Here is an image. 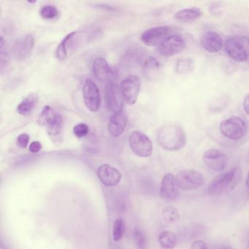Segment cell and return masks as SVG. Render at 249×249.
<instances>
[{
	"mask_svg": "<svg viewBox=\"0 0 249 249\" xmlns=\"http://www.w3.org/2000/svg\"><path fill=\"white\" fill-rule=\"evenodd\" d=\"M159 145L167 151H178L186 145V135L181 126L168 124L159 130L157 136Z\"/></svg>",
	"mask_w": 249,
	"mask_h": 249,
	"instance_id": "obj_1",
	"label": "cell"
},
{
	"mask_svg": "<svg viewBox=\"0 0 249 249\" xmlns=\"http://www.w3.org/2000/svg\"><path fill=\"white\" fill-rule=\"evenodd\" d=\"M242 171L235 167L213 180L208 188V194L211 196H221L235 189L241 180Z\"/></svg>",
	"mask_w": 249,
	"mask_h": 249,
	"instance_id": "obj_2",
	"label": "cell"
},
{
	"mask_svg": "<svg viewBox=\"0 0 249 249\" xmlns=\"http://www.w3.org/2000/svg\"><path fill=\"white\" fill-rule=\"evenodd\" d=\"M224 50L235 62H246L249 58V37L246 36L230 37L225 41Z\"/></svg>",
	"mask_w": 249,
	"mask_h": 249,
	"instance_id": "obj_3",
	"label": "cell"
},
{
	"mask_svg": "<svg viewBox=\"0 0 249 249\" xmlns=\"http://www.w3.org/2000/svg\"><path fill=\"white\" fill-rule=\"evenodd\" d=\"M37 122L41 126H46L48 133L52 137L60 135L63 127V119L51 106L43 107L37 119Z\"/></svg>",
	"mask_w": 249,
	"mask_h": 249,
	"instance_id": "obj_4",
	"label": "cell"
},
{
	"mask_svg": "<svg viewBox=\"0 0 249 249\" xmlns=\"http://www.w3.org/2000/svg\"><path fill=\"white\" fill-rule=\"evenodd\" d=\"M219 130L226 138L233 141H239L246 135L247 126L246 122L241 118L231 116L221 122Z\"/></svg>",
	"mask_w": 249,
	"mask_h": 249,
	"instance_id": "obj_5",
	"label": "cell"
},
{
	"mask_svg": "<svg viewBox=\"0 0 249 249\" xmlns=\"http://www.w3.org/2000/svg\"><path fill=\"white\" fill-rule=\"evenodd\" d=\"M129 143L132 152L138 157L146 158L152 154V142L145 133L141 131H133L130 134Z\"/></svg>",
	"mask_w": 249,
	"mask_h": 249,
	"instance_id": "obj_6",
	"label": "cell"
},
{
	"mask_svg": "<svg viewBox=\"0 0 249 249\" xmlns=\"http://www.w3.org/2000/svg\"><path fill=\"white\" fill-rule=\"evenodd\" d=\"M176 186L182 190L199 189L205 183L203 176L195 170H181L176 177Z\"/></svg>",
	"mask_w": 249,
	"mask_h": 249,
	"instance_id": "obj_7",
	"label": "cell"
},
{
	"mask_svg": "<svg viewBox=\"0 0 249 249\" xmlns=\"http://www.w3.org/2000/svg\"><path fill=\"white\" fill-rule=\"evenodd\" d=\"M120 89L124 102L128 105H134L141 91V79L138 75H129L122 81Z\"/></svg>",
	"mask_w": 249,
	"mask_h": 249,
	"instance_id": "obj_8",
	"label": "cell"
},
{
	"mask_svg": "<svg viewBox=\"0 0 249 249\" xmlns=\"http://www.w3.org/2000/svg\"><path fill=\"white\" fill-rule=\"evenodd\" d=\"M173 28L170 26H160L145 30L142 36L141 40L146 46H160L169 36L173 35Z\"/></svg>",
	"mask_w": 249,
	"mask_h": 249,
	"instance_id": "obj_9",
	"label": "cell"
},
{
	"mask_svg": "<svg viewBox=\"0 0 249 249\" xmlns=\"http://www.w3.org/2000/svg\"><path fill=\"white\" fill-rule=\"evenodd\" d=\"M105 99L107 110L116 113L124 109V100L122 98L120 87L113 81L107 83L105 89Z\"/></svg>",
	"mask_w": 249,
	"mask_h": 249,
	"instance_id": "obj_10",
	"label": "cell"
},
{
	"mask_svg": "<svg viewBox=\"0 0 249 249\" xmlns=\"http://www.w3.org/2000/svg\"><path fill=\"white\" fill-rule=\"evenodd\" d=\"M185 46L186 41L183 36L173 34L158 46L157 51L161 56L170 57L181 52Z\"/></svg>",
	"mask_w": 249,
	"mask_h": 249,
	"instance_id": "obj_11",
	"label": "cell"
},
{
	"mask_svg": "<svg viewBox=\"0 0 249 249\" xmlns=\"http://www.w3.org/2000/svg\"><path fill=\"white\" fill-rule=\"evenodd\" d=\"M83 97L87 108L92 113H97L100 107L101 98L100 90L94 81L90 79L85 81L83 88Z\"/></svg>",
	"mask_w": 249,
	"mask_h": 249,
	"instance_id": "obj_12",
	"label": "cell"
},
{
	"mask_svg": "<svg viewBox=\"0 0 249 249\" xmlns=\"http://www.w3.org/2000/svg\"><path fill=\"white\" fill-rule=\"evenodd\" d=\"M34 37L31 35H27L24 37L17 39L11 48L13 56L18 61L27 59L34 49Z\"/></svg>",
	"mask_w": 249,
	"mask_h": 249,
	"instance_id": "obj_13",
	"label": "cell"
},
{
	"mask_svg": "<svg viewBox=\"0 0 249 249\" xmlns=\"http://www.w3.org/2000/svg\"><path fill=\"white\" fill-rule=\"evenodd\" d=\"M202 160L208 168L215 172L222 171L228 164L227 155L215 148H211L205 151Z\"/></svg>",
	"mask_w": 249,
	"mask_h": 249,
	"instance_id": "obj_14",
	"label": "cell"
},
{
	"mask_svg": "<svg viewBox=\"0 0 249 249\" xmlns=\"http://www.w3.org/2000/svg\"><path fill=\"white\" fill-rule=\"evenodd\" d=\"M97 174L102 183L108 187L119 184L122 179V173L120 171L107 164L100 166L97 170Z\"/></svg>",
	"mask_w": 249,
	"mask_h": 249,
	"instance_id": "obj_15",
	"label": "cell"
},
{
	"mask_svg": "<svg viewBox=\"0 0 249 249\" xmlns=\"http://www.w3.org/2000/svg\"><path fill=\"white\" fill-rule=\"evenodd\" d=\"M127 115L124 109L113 113L109 119L107 130L113 138H119L124 132L127 125Z\"/></svg>",
	"mask_w": 249,
	"mask_h": 249,
	"instance_id": "obj_16",
	"label": "cell"
},
{
	"mask_svg": "<svg viewBox=\"0 0 249 249\" xmlns=\"http://www.w3.org/2000/svg\"><path fill=\"white\" fill-rule=\"evenodd\" d=\"M92 71L97 79L103 82H110L113 78V72L111 67L103 57H97L92 63Z\"/></svg>",
	"mask_w": 249,
	"mask_h": 249,
	"instance_id": "obj_17",
	"label": "cell"
},
{
	"mask_svg": "<svg viewBox=\"0 0 249 249\" xmlns=\"http://www.w3.org/2000/svg\"><path fill=\"white\" fill-rule=\"evenodd\" d=\"M202 48L210 53H216L222 49L224 41L221 36L215 32L208 31L201 37Z\"/></svg>",
	"mask_w": 249,
	"mask_h": 249,
	"instance_id": "obj_18",
	"label": "cell"
},
{
	"mask_svg": "<svg viewBox=\"0 0 249 249\" xmlns=\"http://www.w3.org/2000/svg\"><path fill=\"white\" fill-rule=\"evenodd\" d=\"M176 178L172 173L165 175L161 180L160 195L167 200H175L178 196L176 188Z\"/></svg>",
	"mask_w": 249,
	"mask_h": 249,
	"instance_id": "obj_19",
	"label": "cell"
},
{
	"mask_svg": "<svg viewBox=\"0 0 249 249\" xmlns=\"http://www.w3.org/2000/svg\"><path fill=\"white\" fill-rule=\"evenodd\" d=\"M38 103V97L36 94L27 95L17 106V112L22 116H29L33 113Z\"/></svg>",
	"mask_w": 249,
	"mask_h": 249,
	"instance_id": "obj_20",
	"label": "cell"
},
{
	"mask_svg": "<svg viewBox=\"0 0 249 249\" xmlns=\"http://www.w3.org/2000/svg\"><path fill=\"white\" fill-rule=\"evenodd\" d=\"M202 15V11L197 8H186L180 10L175 14L174 17L177 21L183 23H189L198 19Z\"/></svg>",
	"mask_w": 249,
	"mask_h": 249,
	"instance_id": "obj_21",
	"label": "cell"
},
{
	"mask_svg": "<svg viewBox=\"0 0 249 249\" xmlns=\"http://www.w3.org/2000/svg\"><path fill=\"white\" fill-rule=\"evenodd\" d=\"M159 243L162 249H173L177 245V235L173 231H162L159 236Z\"/></svg>",
	"mask_w": 249,
	"mask_h": 249,
	"instance_id": "obj_22",
	"label": "cell"
},
{
	"mask_svg": "<svg viewBox=\"0 0 249 249\" xmlns=\"http://www.w3.org/2000/svg\"><path fill=\"white\" fill-rule=\"evenodd\" d=\"M76 34L77 33L75 32L69 33V34L67 35L66 37H64L63 40L59 43L56 51V56L58 59L64 60V59H66L67 56H68V45L72 41V39L76 36Z\"/></svg>",
	"mask_w": 249,
	"mask_h": 249,
	"instance_id": "obj_23",
	"label": "cell"
},
{
	"mask_svg": "<svg viewBox=\"0 0 249 249\" xmlns=\"http://www.w3.org/2000/svg\"><path fill=\"white\" fill-rule=\"evenodd\" d=\"M164 221L168 223H175L180 219V213L175 207L168 206L164 208L161 213Z\"/></svg>",
	"mask_w": 249,
	"mask_h": 249,
	"instance_id": "obj_24",
	"label": "cell"
},
{
	"mask_svg": "<svg viewBox=\"0 0 249 249\" xmlns=\"http://www.w3.org/2000/svg\"><path fill=\"white\" fill-rule=\"evenodd\" d=\"M125 231V223L122 218H119L114 221L113 227V238L115 241H119L123 238Z\"/></svg>",
	"mask_w": 249,
	"mask_h": 249,
	"instance_id": "obj_25",
	"label": "cell"
},
{
	"mask_svg": "<svg viewBox=\"0 0 249 249\" xmlns=\"http://www.w3.org/2000/svg\"><path fill=\"white\" fill-rule=\"evenodd\" d=\"M40 16L44 19H53L57 17L58 10L53 5H46L40 10Z\"/></svg>",
	"mask_w": 249,
	"mask_h": 249,
	"instance_id": "obj_26",
	"label": "cell"
},
{
	"mask_svg": "<svg viewBox=\"0 0 249 249\" xmlns=\"http://www.w3.org/2000/svg\"><path fill=\"white\" fill-rule=\"evenodd\" d=\"M193 63L192 61L189 59H183L178 61L177 64V72L179 73H186L189 72L192 69Z\"/></svg>",
	"mask_w": 249,
	"mask_h": 249,
	"instance_id": "obj_27",
	"label": "cell"
},
{
	"mask_svg": "<svg viewBox=\"0 0 249 249\" xmlns=\"http://www.w3.org/2000/svg\"><path fill=\"white\" fill-rule=\"evenodd\" d=\"M89 132V126L85 123H81L74 126L73 133L77 138H81L87 136Z\"/></svg>",
	"mask_w": 249,
	"mask_h": 249,
	"instance_id": "obj_28",
	"label": "cell"
},
{
	"mask_svg": "<svg viewBox=\"0 0 249 249\" xmlns=\"http://www.w3.org/2000/svg\"><path fill=\"white\" fill-rule=\"evenodd\" d=\"M135 240L139 249H145V243H145V234L138 227L135 228Z\"/></svg>",
	"mask_w": 249,
	"mask_h": 249,
	"instance_id": "obj_29",
	"label": "cell"
},
{
	"mask_svg": "<svg viewBox=\"0 0 249 249\" xmlns=\"http://www.w3.org/2000/svg\"><path fill=\"white\" fill-rule=\"evenodd\" d=\"M30 142V136L27 134H21L17 138V143L19 148H26Z\"/></svg>",
	"mask_w": 249,
	"mask_h": 249,
	"instance_id": "obj_30",
	"label": "cell"
},
{
	"mask_svg": "<svg viewBox=\"0 0 249 249\" xmlns=\"http://www.w3.org/2000/svg\"><path fill=\"white\" fill-rule=\"evenodd\" d=\"M145 67L147 69H157L160 67V63L155 58L149 57L145 59Z\"/></svg>",
	"mask_w": 249,
	"mask_h": 249,
	"instance_id": "obj_31",
	"label": "cell"
},
{
	"mask_svg": "<svg viewBox=\"0 0 249 249\" xmlns=\"http://www.w3.org/2000/svg\"><path fill=\"white\" fill-rule=\"evenodd\" d=\"M191 249H211L208 245L202 240H196L192 243Z\"/></svg>",
	"mask_w": 249,
	"mask_h": 249,
	"instance_id": "obj_32",
	"label": "cell"
},
{
	"mask_svg": "<svg viewBox=\"0 0 249 249\" xmlns=\"http://www.w3.org/2000/svg\"><path fill=\"white\" fill-rule=\"evenodd\" d=\"M42 144L39 141H34L30 145V151L33 154L38 153L41 150Z\"/></svg>",
	"mask_w": 249,
	"mask_h": 249,
	"instance_id": "obj_33",
	"label": "cell"
},
{
	"mask_svg": "<svg viewBox=\"0 0 249 249\" xmlns=\"http://www.w3.org/2000/svg\"><path fill=\"white\" fill-rule=\"evenodd\" d=\"M2 54H1V69L2 71H3L4 67L7 66L9 62V57H8V54L4 52L3 50H1Z\"/></svg>",
	"mask_w": 249,
	"mask_h": 249,
	"instance_id": "obj_34",
	"label": "cell"
},
{
	"mask_svg": "<svg viewBox=\"0 0 249 249\" xmlns=\"http://www.w3.org/2000/svg\"><path fill=\"white\" fill-rule=\"evenodd\" d=\"M243 109H244L246 114L249 116V94H248L245 97L244 101H243Z\"/></svg>",
	"mask_w": 249,
	"mask_h": 249,
	"instance_id": "obj_35",
	"label": "cell"
},
{
	"mask_svg": "<svg viewBox=\"0 0 249 249\" xmlns=\"http://www.w3.org/2000/svg\"><path fill=\"white\" fill-rule=\"evenodd\" d=\"M246 186H247L248 189H249V174H248L247 178H246Z\"/></svg>",
	"mask_w": 249,
	"mask_h": 249,
	"instance_id": "obj_36",
	"label": "cell"
},
{
	"mask_svg": "<svg viewBox=\"0 0 249 249\" xmlns=\"http://www.w3.org/2000/svg\"><path fill=\"white\" fill-rule=\"evenodd\" d=\"M221 249H232L231 247H230V246H224V247L221 248Z\"/></svg>",
	"mask_w": 249,
	"mask_h": 249,
	"instance_id": "obj_37",
	"label": "cell"
},
{
	"mask_svg": "<svg viewBox=\"0 0 249 249\" xmlns=\"http://www.w3.org/2000/svg\"></svg>",
	"mask_w": 249,
	"mask_h": 249,
	"instance_id": "obj_38",
	"label": "cell"
}]
</instances>
